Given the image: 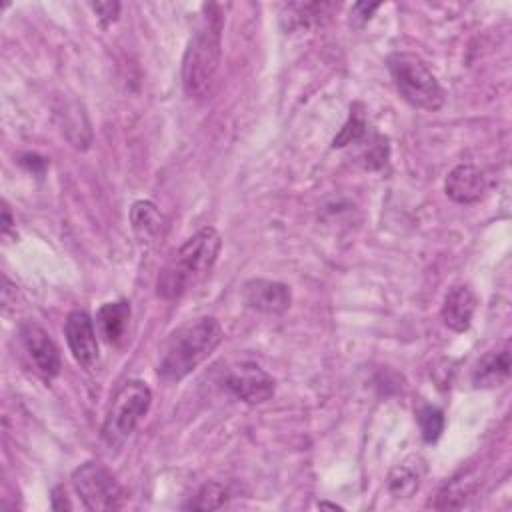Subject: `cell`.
Masks as SVG:
<instances>
[{"instance_id": "1", "label": "cell", "mask_w": 512, "mask_h": 512, "mask_svg": "<svg viewBox=\"0 0 512 512\" xmlns=\"http://www.w3.org/2000/svg\"><path fill=\"white\" fill-rule=\"evenodd\" d=\"M224 332L216 318L198 316L180 324L164 342L156 372L166 382H178L198 368L222 342Z\"/></svg>"}, {"instance_id": "2", "label": "cell", "mask_w": 512, "mask_h": 512, "mask_svg": "<svg viewBox=\"0 0 512 512\" xmlns=\"http://www.w3.org/2000/svg\"><path fill=\"white\" fill-rule=\"evenodd\" d=\"M222 238L216 228L204 226L194 232L164 264L156 280V294L164 300H176L200 282L216 264Z\"/></svg>"}, {"instance_id": "3", "label": "cell", "mask_w": 512, "mask_h": 512, "mask_svg": "<svg viewBox=\"0 0 512 512\" xmlns=\"http://www.w3.org/2000/svg\"><path fill=\"white\" fill-rule=\"evenodd\" d=\"M224 18L216 4L204 6V16L196 26L182 58V86L190 98L210 94L222 58Z\"/></svg>"}, {"instance_id": "4", "label": "cell", "mask_w": 512, "mask_h": 512, "mask_svg": "<svg viewBox=\"0 0 512 512\" xmlns=\"http://www.w3.org/2000/svg\"><path fill=\"white\" fill-rule=\"evenodd\" d=\"M390 76L400 96L422 110H438L444 104V92L426 66V62L412 52H394L386 60Z\"/></svg>"}, {"instance_id": "5", "label": "cell", "mask_w": 512, "mask_h": 512, "mask_svg": "<svg viewBox=\"0 0 512 512\" xmlns=\"http://www.w3.org/2000/svg\"><path fill=\"white\" fill-rule=\"evenodd\" d=\"M152 404L150 388L140 380L126 382L114 396L106 422L102 426V438L108 446H120L136 430L138 422L148 414Z\"/></svg>"}, {"instance_id": "6", "label": "cell", "mask_w": 512, "mask_h": 512, "mask_svg": "<svg viewBox=\"0 0 512 512\" xmlns=\"http://www.w3.org/2000/svg\"><path fill=\"white\" fill-rule=\"evenodd\" d=\"M72 486L88 510H116L124 504V488L100 462H86L72 472Z\"/></svg>"}, {"instance_id": "7", "label": "cell", "mask_w": 512, "mask_h": 512, "mask_svg": "<svg viewBox=\"0 0 512 512\" xmlns=\"http://www.w3.org/2000/svg\"><path fill=\"white\" fill-rule=\"evenodd\" d=\"M224 386L246 404H262L274 396L276 382L254 362H240L224 376Z\"/></svg>"}, {"instance_id": "8", "label": "cell", "mask_w": 512, "mask_h": 512, "mask_svg": "<svg viewBox=\"0 0 512 512\" xmlns=\"http://www.w3.org/2000/svg\"><path fill=\"white\" fill-rule=\"evenodd\" d=\"M64 336L68 342V348L74 356V360L86 368L92 370L98 364V338L96 328L88 312L84 310H72L64 324Z\"/></svg>"}, {"instance_id": "9", "label": "cell", "mask_w": 512, "mask_h": 512, "mask_svg": "<svg viewBox=\"0 0 512 512\" xmlns=\"http://www.w3.org/2000/svg\"><path fill=\"white\" fill-rule=\"evenodd\" d=\"M242 300L248 308L262 314H282L292 304V292L286 284L266 278H252L242 288Z\"/></svg>"}, {"instance_id": "10", "label": "cell", "mask_w": 512, "mask_h": 512, "mask_svg": "<svg viewBox=\"0 0 512 512\" xmlns=\"http://www.w3.org/2000/svg\"><path fill=\"white\" fill-rule=\"evenodd\" d=\"M20 338L38 372H42L46 378H54L60 372V354L50 334L42 326L26 322L20 328Z\"/></svg>"}, {"instance_id": "11", "label": "cell", "mask_w": 512, "mask_h": 512, "mask_svg": "<svg viewBox=\"0 0 512 512\" xmlns=\"http://www.w3.org/2000/svg\"><path fill=\"white\" fill-rule=\"evenodd\" d=\"M486 190V180L482 172L472 164H458L450 170L444 182V192L450 200L458 204H472L482 198Z\"/></svg>"}, {"instance_id": "12", "label": "cell", "mask_w": 512, "mask_h": 512, "mask_svg": "<svg viewBox=\"0 0 512 512\" xmlns=\"http://www.w3.org/2000/svg\"><path fill=\"white\" fill-rule=\"evenodd\" d=\"M510 348L504 344L502 348L490 350L484 356L478 358V362L472 368V386L474 388H494L502 386L510 378Z\"/></svg>"}, {"instance_id": "13", "label": "cell", "mask_w": 512, "mask_h": 512, "mask_svg": "<svg viewBox=\"0 0 512 512\" xmlns=\"http://www.w3.org/2000/svg\"><path fill=\"white\" fill-rule=\"evenodd\" d=\"M476 310V296L468 286H452L444 296L442 320L454 332H464L470 328Z\"/></svg>"}, {"instance_id": "14", "label": "cell", "mask_w": 512, "mask_h": 512, "mask_svg": "<svg viewBox=\"0 0 512 512\" xmlns=\"http://www.w3.org/2000/svg\"><path fill=\"white\" fill-rule=\"evenodd\" d=\"M130 222L138 242L148 248L158 242L162 236V214L156 204L150 200H138L130 208Z\"/></svg>"}, {"instance_id": "15", "label": "cell", "mask_w": 512, "mask_h": 512, "mask_svg": "<svg viewBox=\"0 0 512 512\" xmlns=\"http://www.w3.org/2000/svg\"><path fill=\"white\" fill-rule=\"evenodd\" d=\"M128 320H130V302L128 300L106 302L96 312L98 332L108 344H116L124 338Z\"/></svg>"}, {"instance_id": "16", "label": "cell", "mask_w": 512, "mask_h": 512, "mask_svg": "<svg viewBox=\"0 0 512 512\" xmlns=\"http://www.w3.org/2000/svg\"><path fill=\"white\" fill-rule=\"evenodd\" d=\"M420 478H422V460L420 458L406 460L396 468H392V472L388 474V490L396 498H410L420 488Z\"/></svg>"}, {"instance_id": "17", "label": "cell", "mask_w": 512, "mask_h": 512, "mask_svg": "<svg viewBox=\"0 0 512 512\" xmlns=\"http://www.w3.org/2000/svg\"><path fill=\"white\" fill-rule=\"evenodd\" d=\"M472 492H474V484H472V480H468V476L456 478L438 492V500L434 502V506L436 508H460V506H464L466 498Z\"/></svg>"}, {"instance_id": "18", "label": "cell", "mask_w": 512, "mask_h": 512, "mask_svg": "<svg viewBox=\"0 0 512 512\" xmlns=\"http://www.w3.org/2000/svg\"><path fill=\"white\" fill-rule=\"evenodd\" d=\"M228 502V490L220 482H206L200 486L196 496L188 502L186 508L192 510H216Z\"/></svg>"}, {"instance_id": "19", "label": "cell", "mask_w": 512, "mask_h": 512, "mask_svg": "<svg viewBox=\"0 0 512 512\" xmlns=\"http://www.w3.org/2000/svg\"><path fill=\"white\" fill-rule=\"evenodd\" d=\"M364 134H366V118H364L362 110H358V104H356V106H352L350 118H348V122L342 126V130L338 132V136L334 138L332 146H334V148H342V146L354 144V142H358Z\"/></svg>"}, {"instance_id": "20", "label": "cell", "mask_w": 512, "mask_h": 512, "mask_svg": "<svg viewBox=\"0 0 512 512\" xmlns=\"http://www.w3.org/2000/svg\"><path fill=\"white\" fill-rule=\"evenodd\" d=\"M418 426H420V432H422V438L426 442H436L444 430V414L440 408L436 406H422L418 410Z\"/></svg>"}, {"instance_id": "21", "label": "cell", "mask_w": 512, "mask_h": 512, "mask_svg": "<svg viewBox=\"0 0 512 512\" xmlns=\"http://www.w3.org/2000/svg\"><path fill=\"white\" fill-rule=\"evenodd\" d=\"M92 10L98 14V18L102 20V24L106 26L108 22H114L116 16H118V10H120V4L118 2H96V4H90Z\"/></svg>"}, {"instance_id": "22", "label": "cell", "mask_w": 512, "mask_h": 512, "mask_svg": "<svg viewBox=\"0 0 512 512\" xmlns=\"http://www.w3.org/2000/svg\"><path fill=\"white\" fill-rule=\"evenodd\" d=\"M10 226V214H8V208L4 206V228Z\"/></svg>"}]
</instances>
